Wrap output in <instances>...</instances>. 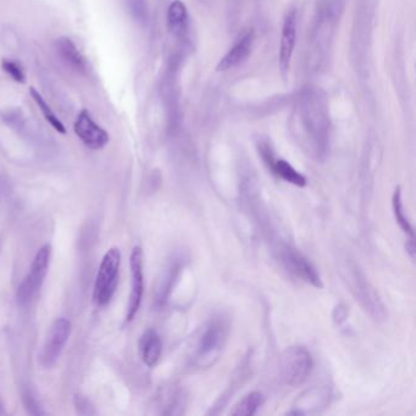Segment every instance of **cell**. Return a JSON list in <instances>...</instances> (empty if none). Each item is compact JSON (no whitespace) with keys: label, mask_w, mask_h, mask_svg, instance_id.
<instances>
[{"label":"cell","mask_w":416,"mask_h":416,"mask_svg":"<svg viewBox=\"0 0 416 416\" xmlns=\"http://www.w3.org/2000/svg\"><path fill=\"white\" fill-rule=\"evenodd\" d=\"M182 268H183V262H182L181 257H175L174 262L167 266L163 279L160 281L159 287L157 288V293H155L157 305L163 307L165 305V303L169 301L171 290L175 287L177 279L181 274Z\"/></svg>","instance_id":"e0dca14e"},{"label":"cell","mask_w":416,"mask_h":416,"mask_svg":"<svg viewBox=\"0 0 416 416\" xmlns=\"http://www.w3.org/2000/svg\"><path fill=\"white\" fill-rule=\"evenodd\" d=\"M292 133L304 153L315 161L326 159L330 149V120L323 99L308 92L298 103Z\"/></svg>","instance_id":"6da1fadb"},{"label":"cell","mask_w":416,"mask_h":416,"mask_svg":"<svg viewBox=\"0 0 416 416\" xmlns=\"http://www.w3.org/2000/svg\"><path fill=\"white\" fill-rule=\"evenodd\" d=\"M268 171H271L273 175L276 176L279 180L290 183L293 186L305 187L307 186V177L301 174L299 171H297L292 165L284 159H279L275 157L274 159L271 160L266 165Z\"/></svg>","instance_id":"ac0fdd59"},{"label":"cell","mask_w":416,"mask_h":416,"mask_svg":"<svg viewBox=\"0 0 416 416\" xmlns=\"http://www.w3.org/2000/svg\"><path fill=\"white\" fill-rule=\"evenodd\" d=\"M55 51L64 64L72 71L77 73H84L87 71V62L83 58L80 50L77 49L76 45L71 39L67 37H60L54 42Z\"/></svg>","instance_id":"9a60e30c"},{"label":"cell","mask_w":416,"mask_h":416,"mask_svg":"<svg viewBox=\"0 0 416 416\" xmlns=\"http://www.w3.org/2000/svg\"><path fill=\"white\" fill-rule=\"evenodd\" d=\"M30 94H31V97H32L33 100H34V103L37 104L39 110H41V113L43 114L44 119L49 122L51 126L54 127L55 130L58 132H60L62 135H65L66 128L64 126V124L61 122L60 119L58 117V116L55 115L54 111L51 110L48 103L44 100L43 97L41 95L38 91L36 89V88H31L30 89Z\"/></svg>","instance_id":"7402d4cb"},{"label":"cell","mask_w":416,"mask_h":416,"mask_svg":"<svg viewBox=\"0 0 416 416\" xmlns=\"http://www.w3.org/2000/svg\"><path fill=\"white\" fill-rule=\"evenodd\" d=\"M230 320L222 314L213 315L192 338L189 362L193 367L205 370L213 367L224 353L230 336Z\"/></svg>","instance_id":"7a4b0ae2"},{"label":"cell","mask_w":416,"mask_h":416,"mask_svg":"<svg viewBox=\"0 0 416 416\" xmlns=\"http://www.w3.org/2000/svg\"><path fill=\"white\" fill-rule=\"evenodd\" d=\"M253 43H254V31L249 30L235 42V45L219 61L216 70L227 71L235 66L241 65L252 53Z\"/></svg>","instance_id":"5bb4252c"},{"label":"cell","mask_w":416,"mask_h":416,"mask_svg":"<svg viewBox=\"0 0 416 416\" xmlns=\"http://www.w3.org/2000/svg\"><path fill=\"white\" fill-rule=\"evenodd\" d=\"M138 347L143 362L148 367H157L163 353V340L159 334L155 330H147L142 334Z\"/></svg>","instance_id":"2e32d148"},{"label":"cell","mask_w":416,"mask_h":416,"mask_svg":"<svg viewBox=\"0 0 416 416\" xmlns=\"http://www.w3.org/2000/svg\"><path fill=\"white\" fill-rule=\"evenodd\" d=\"M270 242L273 255L288 274L315 288H323V279L318 270L301 251L281 237L279 238L274 235H271Z\"/></svg>","instance_id":"277c9868"},{"label":"cell","mask_w":416,"mask_h":416,"mask_svg":"<svg viewBox=\"0 0 416 416\" xmlns=\"http://www.w3.org/2000/svg\"><path fill=\"white\" fill-rule=\"evenodd\" d=\"M406 251L411 260L415 259V238H406Z\"/></svg>","instance_id":"d4e9b609"},{"label":"cell","mask_w":416,"mask_h":416,"mask_svg":"<svg viewBox=\"0 0 416 416\" xmlns=\"http://www.w3.org/2000/svg\"><path fill=\"white\" fill-rule=\"evenodd\" d=\"M73 130L77 137L82 141L87 148L99 150L104 148L109 143L108 132L94 122L87 110H82L80 115L77 116Z\"/></svg>","instance_id":"8fae6325"},{"label":"cell","mask_w":416,"mask_h":416,"mask_svg":"<svg viewBox=\"0 0 416 416\" xmlns=\"http://www.w3.org/2000/svg\"><path fill=\"white\" fill-rule=\"evenodd\" d=\"M392 209L395 213V221H397V224H400L402 231L406 233V238H415L414 227L411 226V221L406 218V211H404L400 187L395 188V193L392 196Z\"/></svg>","instance_id":"44dd1931"},{"label":"cell","mask_w":416,"mask_h":416,"mask_svg":"<svg viewBox=\"0 0 416 416\" xmlns=\"http://www.w3.org/2000/svg\"><path fill=\"white\" fill-rule=\"evenodd\" d=\"M70 334H71V323L66 318L56 319L50 326L39 356L41 364L44 367H51L58 362Z\"/></svg>","instance_id":"ba28073f"},{"label":"cell","mask_w":416,"mask_h":416,"mask_svg":"<svg viewBox=\"0 0 416 416\" xmlns=\"http://www.w3.org/2000/svg\"><path fill=\"white\" fill-rule=\"evenodd\" d=\"M130 268H131V293L127 303L126 318H125L126 323H131L136 318L142 304L143 293H144L143 251L139 246H136L132 249Z\"/></svg>","instance_id":"9c48e42d"},{"label":"cell","mask_w":416,"mask_h":416,"mask_svg":"<svg viewBox=\"0 0 416 416\" xmlns=\"http://www.w3.org/2000/svg\"><path fill=\"white\" fill-rule=\"evenodd\" d=\"M50 253L51 248L49 244H45L39 249L33 259L30 273L26 275V277L23 279L17 290V301L20 305H27L28 303L32 301L33 297L36 296L41 290L44 279L48 274Z\"/></svg>","instance_id":"52a82bcc"},{"label":"cell","mask_w":416,"mask_h":416,"mask_svg":"<svg viewBox=\"0 0 416 416\" xmlns=\"http://www.w3.org/2000/svg\"><path fill=\"white\" fill-rule=\"evenodd\" d=\"M340 273L345 284L349 287L351 294L359 303L362 310L367 312L373 321H384L387 318L386 307L376 290L362 273V268H359V265H356V263L349 259L345 260Z\"/></svg>","instance_id":"3957f363"},{"label":"cell","mask_w":416,"mask_h":416,"mask_svg":"<svg viewBox=\"0 0 416 416\" xmlns=\"http://www.w3.org/2000/svg\"><path fill=\"white\" fill-rule=\"evenodd\" d=\"M314 370L312 353L305 347L293 345L286 348L279 356V373L281 381L290 387L305 384Z\"/></svg>","instance_id":"5b68a950"},{"label":"cell","mask_w":416,"mask_h":416,"mask_svg":"<svg viewBox=\"0 0 416 416\" xmlns=\"http://www.w3.org/2000/svg\"><path fill=\"white\" fill-rule=\"evenodd\" d=\"M297 39V11L294 9L288 11L286 15L281 42H279V64L281 71L286 73L290 69V60L293 56Z\"/></svg>","instance_id":"4fadbf2b"},{"label":"cell","mask_w":416,"mask_h":416,"mask_svg":"<svg viewBox=\"0 0 416 416\" xmlns=\"http://www.w3.org/2000/svg\"><path fill=\"white\" fill-rule=\"evenodd\" d=\"M188 25V11L181 0L171 3L167 10V26L174 36L180 37L186 32Z\"/></svg>","instance_id":"d6986e66"},{"label":"cell","mask_w":416,"mask_h":416,"mask_svg":"<svg viewBox=\"0 0 416 416\" xmlns=\"http://www.w3.org/2000/svg\"><path fill=\"white\" fill-rule=\"evenodd\" d=\"M188 395L185 389L177 384H166L158 393V406L163 415H182L186 411Z\"/></svg>","instance_id":"7c38bea8"},{"label":"cell","mask_w":416,"mask_h":416,"mask_svg":"<svg viewBox=\"0 0 416 416\" xmlns=\"http://www.w3.org/2000/svg\"><path fill=\"white\" fill-rule=\"evenodd\" d=\"M121 253L119 248H110L105 253L94 284L93 299L97 307H105L115 294L119 285Z\"/></svg>","instance_id":"8992f818"},{"label":"cell","mask_w":416,"mask_h":416,"mask_svg":"<svg viewBox=\"0 0 416 416\" xmlns=\"http://www.w3.org/2000/svg\"><path fill=\"white\" fill-rule=\"evenodd\" d=\"M331 397L332 389L329 384L312 386L298 397L293 409L288 411V415H308L321 413L329 406Z\"/></svg>","instance_id":"30bf717a"},{"label":"cell","mask_w":416,"mask_h":416,"mask_svg":"<svg viewBox=\"0 0 416 416\" xmlns=\"http://www.w3.org/2000/svg\"><path fill=\"white\" fill-rule=\"evenodd\" d=\"M345 318H347V309L343 304H340L334 309V320L336 323H340L342 321H345Z\"/></svg>","instance_id":"cb8c5ba5"},{"label":"cell","mask_w":416,"mask_h":416,"mask_svg":"<svg viewBox=\"0 0 416 416\" xmlns=\"http://www.w3.org/2000/svg\"><path fill=\"white\" fill-rule=\"evenodd\" d=\"M265 403V397L259 391H253L251 393L244 395L230 411L231 415L249 416L257 414V411Z\"/></svg>","instance_id":"ffe728a7"},{"label":"cell","mask_w":416,"mask_h":416,"mask_svg":"<svg viewBox=\"0 0 416 416\" xmlns=\"http://www.w3.org/2000/svg\"><path fill=\"white\" fill-rule=\"evenodd\" d=\"M1 69L3 71L8 73L9 76L17 83L26 82V75L23 71V67L20 65V62L10 59H3L1 61Z\"/></svg>","instance_id":"603a6c76"}]
</instances>
